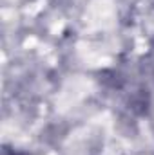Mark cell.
<instances>
[{
	"label": "cell",
	"mask_w": 154,
	"mask_h": 155,
	"mask_svg": "<svg viewBox=\"0 0 154 155\" xmlns=\"http://www.w3.org/2000/svg\"><path fill=\"white\" fill-rule=\"evenodd\" d=\"M2 155H18V153H16V152H13V150H9V148H4Z\"/></svg>",
	"instance_id": "obj_1"
}]
</instances>
